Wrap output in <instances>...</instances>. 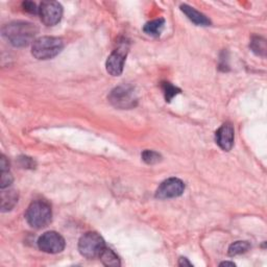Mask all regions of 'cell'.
Listing matches in <instances>:
<instances>
[{"mask_svg":"<svg viewBox=\"0 0 267 267\" xmlns=\"http://www.w3.org/2000/svg\"><path fill=\"white\" fill-rule=\"evenodd\" d=\"M9 167H10V163L8 161V159L2 155L1 159H0V168H1V170H8Z\"/></svg>","mask_w":267,"mask_h":267,"instance_id":"21","label":"cell"},{"mask_svg":"<svg viewBox=\"0 0 267 267\" xmlns=\"http://www.w3.org/2000/svg\"><path fill=\"white\" fill-rule=\"evenodd\" d=\"M13 183V176L10 170H1V178H0V187L1 189H5Z\"/></svg>","mask_w":267,"mask_h":267,"instance_id":"19","label":"cell"},{"mask_svg":"<svg viewBox=\"0 0 267 267\" xmlns=\"http://www.w3.org/2000/svg\"><path fill=\"white\" fill-rule=\"evenodd\" d=\"M181 11L194 24L199 25V26H209L211 24V21L209 20L204 14H201L200 12L196 11L194 8H191L189 5L182 4Z\"/></svg>","mask_w":267,"mask_h":267,"instance_id":"11","label":"cell"},{"mask_svg":"<svg viewBox=\"0 0 267 267\" xmlns=\"http://www.w3.org/2000/svg\"><path fill=\"white\" fill-rule=\"evenodd\" d=\"M165 24V20L160 18V19H156L150 21V22H147L143 27V31L148 36H151V37H159L161 35L163 28Z\"/></svg>","mask_w":267,"mask_h":267,"instance_id":"13","label":"cell"},{"mask_svg":"<svg viewBox=\"0 0 267 267\" xmlns=\"http://www.w3.org/2000/svg\"><path fill=\"white\" fill-rule=\"evenodd\" d=\"M53 217L52 207L46 200H35L27 208L25 218L28 225L34 229H43L47 227Z\"/></svg>","mask_w":267,"mask_h":267,"instance_id":"2","label":"cell"},{"mask_svg":"<svg viewBox=\"0 0 267 267\" xmlns=\"http://www.w3.org/2000/svg\"><path fill=\"white\" fill-rule=\"evenodd\" d=\"M21 161H22V166H25V167H31L33 168V166L35 165L34 164V161L32 160L31 158H27V157H24L22 159H20Z\"/></svg>","mask_w":267,"mask_h":267,"instance_id":"22","label":"cell"},{"mask_svg":"<svg viewBox=\"0 0 267 267\" xmlns=\"http://www.w3.org/2000/svg\"><path fill=\"white\" fill-rule=\"evenodd\" d=\"M99 259L102 260V262L106 266L116 267V266H120L121 265L118 256L116 254H115V252L111 249H107V247L104 249V251L102 252V255H100Z\"/></svg>","mask_w":267,"mask_h":267,"instance_id":"14","label":"cell"},{"mask_svg":"<svg viewBox=\"0 0 267 267\" xmlns=\"http://www.w3.org/2000/svg\"><path fill=\"white\" fill-rule=\"evenodd\" d=\"M38 32V27L35 24L24 21L11 22L2 30L3 37L15 47H26L32 42L34 43Z\"/></svg>","mask_w":267,"mask_h":267,"instance_id":"1","label":"cell"},{"mask_svg":"<svg viewBox=\"0 0 267 267\" xmlns=\"http://www.w3.org/2000/svg\"><path fill=\"white\" fill-rule=\"evenodd\" d=\"M142 160L145 162L146 164L149 165H154L160 162L162 160V156L157 153L155 150H144L142 153Z\"/></svg>","mask_w":267,"mask_h":267,"instance_id":"17","label":"cell"},{"mask_svg":"<svg viewBox=\"0 0 267 267\" xmlns=\"http://www.w3.org/2000/svg\"><path fill=\"white\" fill-rule=\"evenodd\" d=\"M220 266H235V263L234 262H228V261H226V262L220 263Z\"/></svg>","mask_w":267,"mask_h":267,"instance_id":"24","label":"cell"},{"mask_svg":"<svg viewBox=\"0 0 267 267\" xmlns=\"http://www.w3.org/2000/svg\"><path fill=\"white\" fill-rule=\"evenodd\" d=\"M64 48L63 40L56 37H41L35 40L32 53L38 60H50L59 54Z\"/></svg>","mask_w":267,"mask_h":267,"instance_id":"3","label":"cell"},{"mask_svg":"<svg viewBox=\"0 0 267 267\" xmlns=\"http://www.w3.org/2000/svg\"><path fill=\"white\" fill-rule=\"evenodd\" d=\"M65 245H66V242H65L63 236L54 231H49V232L44 233L38 240L39 249L47 254L61 252L64 250Z\"/></svg>","mask_w":267,"mask_h":267,"instance_id":"6","label":"cell"},{"mask_svg":"<svg viewBox=\"0 0 267 267\" xmlns=\"http://www.w3.org/2000/svg\"><path fill=\"white\" fill-rule=\"evenodd\" d=\"M127 46L125 44H122L117 49H115L114 52L107 57L106 67L107 71L112 76H119L121 75L122 71H124L125 63L127 54Z\"/></svg>","mask_w":267,"mask_h":267,"instance_id":"9","label":"cell"},{"mask_svg":"<svg viewBox=\"0 0 267 267\" xmlns=\"http://www.w3.org/2000/svg\"><path fill=\"white\" fill-rule=\"evenodd\" d=\"M110 103L117 109H133L138 103L137 93L132 86L122 85L113 89L109 95Z\"/></svg>","mask_w":267,"mask_h":267,"instance_id":"5","label":"cell"},{"mask_svg":"<svg viewBox=\"0 0 267 267\" xmlns=\"http://www.w3.org/2000/svg\"><path fill=\"white\" fill-rule=\"evenodd\" d=\"M105 249V240L102 236L95 232L84 234L78 241V250L81 255L90 260L99 258Z\"/></svg>","mask_w":267,"mask_h":267,"instance_id":"4","label":"cell"},{"mask_svg":"<svg viewBox=\"0 0 267 267\" xmlns=\"http://www.w3.org/2000/svg\"><path fill=\"white\" fill-rule=\"evenodd\" d=\"M162 89L164 92V95L166 98V102H170V100L175 97L177 94H178L181 90L177 87H175L173 85H171L170 83H163L162 84Z\"/></svg>","mask_w":267,"mask_h":267,"instance_id":"18","label":"cell"},{"mask_svg":"<svg viewBox=\"0 0 267 267\" xmlns=\"http://www.w3.org/2000/svg\"><path fill=\"white\" fill-rule=\"evenodd\" d=\"M23 9H24V11L31 13V14H36L37 12L39 13V9H37L36 4L34 2H31V1L23 2Z\"/></svg>","mask_w":267,"mask_h":267,"instance_id":"20","label":"cell"},{"mask_svg":"<svg viewBox=\"0 0 267 267\" xmlns=\"http://www.w3.org/2000/svg\"><path fill=\"white\" fill-rule=\"evenodd\" d=\"M39 15L45 25L53 26L62 19L63 6L56 1H44L40 4Z\"/></svg>","mask_w":267,"mask_h":267,"instance_id":"7","label":"cell"},{"mask_svg":"<svg viewBox=\"0 0 267 267\" xmlns=\"http://www.w3.org/2000/svg\"><path fill=\"white\" fill-rule=\"evenodd\" d=\"M250 48L258 55H265L266 53V43L261 37H254L250 42Z\"/></svg>","mask_w":267,"mask_h":267,"instance_id":"16","label":"cell"},{"mask_svg":"<svg viewBox=\"0 0 267 267\" xmlns=\"http://www.w3.org/2000/svg\"><path fill=\"white\" fill-rule=\"evenodd\" d=\"M250 249V244L248 241H236L230 245L229 255L234 257L237 255H241L247 252Z\"/></svg>","mask_w":267,"mask_h":267,"instance_id":"15","label":"cell"},{"mask_svg":"<svg viewBox=\"0 0 267 267\" xmlns=\"http://www.w3.org/2000/svg\"><path fill=\"white\" fill-rule=\"evenodd\" d=\"M216 143L225 151L232 149L234 145V127L232 125L225 124L218 128L216 132Z\"/></svg>","mask_w":267,"mask_h":267,"instance_id":"10","label":"cell"},{"mask_svg":"<svg viewBox=\"0 0 267 267\" xmlns=\"http://www.w3.org/2000/svg\"><path fill=\"white\" fill-rule=\"evenodd\" d=\"M178 265L179 266H192V263L188 261V259L186 258H181L178 260Z\"/></svg>","mask_w":267,"mask_h":267,"instance_id":"23","label":"cell"},{"mask_svg":"<svg viewBox=\"0 0 267 267\" xmlns=\"http://www.w3.org/2000/svg\"><path fill=\"white\" fill-rule=\"evenodd\" d=\"M1 192V211H10L15 207L18 201V193L15 190H8Z\"/></svg>","mask_w":267,"mask_h":267,"instance_id":"12","label":"cell"},{"mask_svg":"<svg viewBox=\"0 0 267 267\" xmlns=\"http://www.w3.org/2000/svg\"><path fill=\"white\" fill-rule=\"evenodd\" d=\"M185 190V184L178 178H170L164 181L156 191L159 199H168L181 196Z\"/></svg>","mask_w":267,"mask_h":267,"instance_id":"8","label":"cell"}]
</instances>
